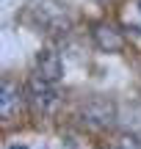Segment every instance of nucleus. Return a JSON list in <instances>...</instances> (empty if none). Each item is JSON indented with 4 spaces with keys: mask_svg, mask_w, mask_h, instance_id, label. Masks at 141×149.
Segmentation results:
<instances>
[{
    "mask_svg": "<svg viewBox=\"0 0 141 149\" xmlns=\"http://www.w3.org/2000/svg\"><path fill=\"white\" fill-rule=\"evenodd\" d=\"M28 105L36 116H53L55 111L61 108V94L55 91L53 83L42 77H33L28 83Z\"/></svg>",
    "mask_w": 141,
    "mask_h": 149,
    "instance_id": "2",
    "label": "nucleus"
},
{
    "mask_svg": "<svg viewBox=\"0 0 141 149\" xmlns=\"http://www.w3.org/2000/svg\"><path fill=\"white\" fill-rule=\"evenodd\" d=\"M28 102V88H22L14 77H3L0 83V119L11 122Z\"/></svg>",
    "mask_w": 141,
    "mask_h": 149,
    "instance_id": "4",
    "label": "nucleus"
},
{
    "mask_svg": "<svg viewBox=\"0 0 141 149\" xmlns=\"http://www.w3.org/2000/svg\"><path fill=\"white\" fill-rule=\"evenodd\" d=\"M91 39H94V44H97L103 53H122V50H125V36H122V31L116 25H111V22H97V25L91 28Z\"/></svg>",
    "mask_w": 141,
    "mask_h": 149,
    "instance_id": "5",
    "label": "nucleus"
},
{
    "mask_svg": "<svg viewBox=\"0 0 141 149\" xmlns=\"http://www.w3.org/2000/svg\"><path fill=\"white\" fill-rule=\"evenodd\" d=\"M36 77L47 80V83H58L61 77H64V64H61V55L55 53V50L44 47L36 53Z\"/></svg>",
    "mask_w": 141,
    "mask_h": 149,
    "instance_id": "6",
    "label": "nucleus"
},
{
    "mask_svg": "<svg viewBox=\"0 0 141 149\" xmlns=\"http://www.w3.org/2000/svg\"><path fill=\"white\" fill-rule=\"evenodd\" d=\"M8 149H28L25 144H14V146H8Z\"/></svg>",
    "mask_w": 141,
    "mask_h": 149,
    "instance_id": "8",
    "label": "nucleus"
},
{
    "mask_svg": "<svg viewBox=\"0 0 141 149\" xmlns=\"http://www.w3.org/2000/svg\"><path fill=\"white\" fill-rule=\"evenodd\" d=\"M114 149H141V141L136 135H122V138H116Z\"/></svg>",
    "mask_w": 141,
    "mask_h": 149,
    "instance_id": "7",
    "label": "nucleus"
},
{
    "mask_svg": "<svg viewBox=\"0 0 141 149\" xmlns=\"http://www.w3.org/2000/svg\"><path fill=\"white\" fill-rule=\"evenodd\" d=\"M100 3H111V0H100Z\"/></svg>",
    "mask_w": 141,
    "mask_h": 149,
    "instance_id": "9",
    "label": "nucleus"
},
{
    "mask_svg": "<svg viewBox=\"0 0 141 149\" xmlns=\"http://www.w3.org/2000/svg\"><path fill=\"white\" fill-rule=\"evenodd\" d=\"M77 119L89 130H105V127H111L116 122V105L108 97H91V100H86L80 105Z\"/></svg>",
    "mask_w": 141,
    "mask_h": 149,
    "instance_id": "1",
    "label": "nucleus"
},
{
    "mask_svg": "<svg viewBox=\"0 0 141 149\" xmlns=\"http://www.w3.org/2000/svg\"><path fill=\"white\" fill-rule=\"evenodd\" d=\"M33 17H36V22L47 33H66L69 25H72L69 14H66V6L55 3V0H42V3H36Z\"/></svg>",
    "mask_w": 141,
    "mask_h": 149,
    "instance_id": "3",
    "label": "nucleus"
}]
</instances>
